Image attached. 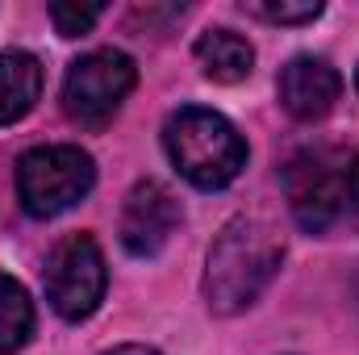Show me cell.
<instances>
[{"mask_svg": "<svg viewBox=\"0 0 359 355\" xmlns=\"http://www.w3.org/2000/svg\"><path fill=\"white\" fill-rule=\"evenodd\" d=\"M163 147L176 172L196 188H226L247 163V142L234 130V121L201 105H188L168 117Z\"/></svg>", "mask_w": 359, "mask_h": 355, "instance_id": "cell-3", "label": "cell"}, {"mask_svg": "<svg viewBox=\"0 0 359 355\" xmlns=\"http://www.w3.org/2000/svg\"><path fill=\"white\" fill-rule=\"evenodd\" d=\"M104 355H159V351H151V347H113Z\"/></svg>", "mask_w": 359, "mask_h": 355, "instance_id": "cell-14", "label": "cell"}, {"mask_svg": "<svg viewBox=\"0 0 359 355\" xmlns=\"http://www.w3.org/2000/svg\"><path fill=\"white\" fill-rule=\"evenodd\" d=\"M134 80H138V72H134L130 55H121V51H92V55L72 63V72L63 80V105H67V113L80 126L100 130V126L113 121V113L130 96Z\"/></svg>", "mask_w": 359, "mask_h": 355, "instance_id": "cell-6", "label": "cell"}, {"mask_svg": "<svg viewBox=\"0 0 359 355\" xmlns=\"http://www.w3.org/2000/svg\"><path fill=\"white\" fill-rule=\"evenodd\" d=\"M284 192L292 217L309 234H334L359 226V151L305 147L284 168Z\"/></svg>", "mask_w": 359, "mask_h": 355, "instance_id": "cell-1", "label": "cell"}, {"mask_svg": "<svg viewBox=\"0 0 359 355\" xmlns=\"http://www.w3.org/2000/svg\"><path fill=\"white\" fill-rule=\"evenodd\" d=\"M280 105L297 117V121H318L334 109L339 100V72L326 63V59H313V55H297L280 67Z\"/></svg>", "mask_w": 359, "mask_h": 355, "instance_id": "cell-8", "label": "cell"}, {"mask_svg": "<svg viewBox=\"0 0 359 355\" xmlns=\"http://www.w3.org/2000/svg\"><path fill=\"white\" fill-rule=\"evenodd\" d=\"M284 260V247L268 222L238 217L230 222L217 243L209 247V272H205V297L213 314H238L247 309L276 276Z\"/></svg>", "mask_w": 359, "mask_h": 355, "instance_id": "cell-2", "label": "cell"}, {"mask_svg": "<svg viewBox=\"0 0 359 355\" xmlns=\"http://www.w3.org/2000/svg\"><path fill=\"white\" fill-rule=\"evenodd\" d=\"M100 13H104L100 4H67V0L50 4V21H55V29H59L63 38H80V34H88Z\"/></svg>", "mask_w": 359, "mask_h": 355, "instance_id": "cell-13", "label": "cell"}, {"mask_svg": "<svg viewBox=\"0 0 359 355\" xmlns=\"http://www.w3.org/2000/svg\"><path fill=\"white\" fill-rule=\"evenodd\" d=\"M243 8L264 17V21H276V25H301V21H313L322 13L318 0H251Z\"/></svg>", "mask_w": 359, "mask_h": 355, "instance_id": "cell-12", "label": "cell"}, {"mask_svg": "<svg viewBox=\"0 0 359 355\" xmlns=\"http://www.w3.org/2000/svg\"><path fill=\"white\" fill-rule=\"evenodd\" d=\"M92 155L80 147H34L17 163V196L29 217H59L92 192Z\"/></svg>", "mask_w": 359, "mask_h": 355, "instance_id": "cell-4", "label": "cell"}, {"mask_svg": "<svg viewBox=\"0 0 359 355\" xmlns=\"http://www.w3.org/2000/svg\"><path fill=\"white\" fill-rule=\"evenodd\" d=\"M29 335H34V301L13 276L0 272V355L21 351Z\"/></svg>", "mask_w": 359, "mask_h": 355, "instance_id": "cell-11", "label": "cell"}, {"mask_svg": "<svg viewBox=\"0 0 359 355\" xmlns=\"http://www.w3.org/2000/svg\"><path fill=\"white\" fill-rule=\"evenodd\" d=\"M104 280H109L104 255H100L96 239H88V234H72L46 255V272H42L46 301L67 322H84L96 314V305L104 297Z\"/></svg>", "mask_w": 359, "mask_h": 355, "instance_id": "cell-5", "label": "cell"}, {"mask_svg": "<svg viewBox=\"0 0 359 355\" xmlns=\"http://www.w3.org/2000/svg\"><path fill=\"white\" fill-rule=\"evenodd\" d=\"M176 226H180L176 196L155 180L134 184V192L126 196V209H121V247L138 260H151L172 243Z\"/></svg>", "mask_w": 359, "mask_h": 355, "instance_id": "cell-7", "label": "cell"}, {"mask_svg": "<svg viewBox=\"0 0 359 355\" xmlns=\"http://www.w3.org/2000/svg\"><path fill=\"white\" fill-rule=\"evenodd\" d=\"M196 63L213 84H238L255 67V51L234 29H205L196 38Z\"/></svg>", "mask_w": 359, "mask_h": 355, "instance_id": "cell-10", "label": "cell"}, {"mask_svg": "<svg viewBox=\"0 0 359 355\" xmlns=\"http://www.w3.org/2000/svg\"><path fill=\"white\" fill-rule=\"evenodd\" d=\"M42 96V63L29 51H0V126L21 121Z\"/></svg>", "mask_w": 359, "mask_h": 355, "instance_id": "cell-9", "label": "cell"}]
</instances>
